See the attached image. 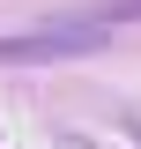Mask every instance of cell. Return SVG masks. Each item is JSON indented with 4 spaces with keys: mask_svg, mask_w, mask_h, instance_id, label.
I'll use <instances>...</instances> for the list:
<instances>
[{
    "mask_svg": "<svg viewBox=\"0 0 141 149\" xmlns=\"http://www.w3.org/2000/svg\"><path fill=\"white\" fill-rule=\"evenodd\" d=\"M111 30H119V15H111V8H97V15H59V22H37V30H15V37H0V67L82 60V52H97Z\"/></svg>",
    "mask_w": 141,
    "mask_h": 149,
    "instance_id": "cell-1",
    "label": "cell"
},
{
    "mask_svg": "<svg viewBox=\"0 0 141 149\" xmlns=\"http://www.w3.org/2000/svg\"><path fill=\"white\" fill-rule=\"evenodd\" d=\"M119 119H126V134H141V104H119Z\"/></svg>",
    "mask_w": 141,
    "mask_h": 149,
    "instance_id": "cell-2",
    "label": "cell"
}]
</instances>
